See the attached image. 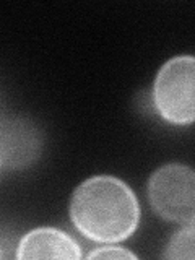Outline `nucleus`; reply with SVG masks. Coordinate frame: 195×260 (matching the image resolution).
<instances>
[{
  "label": "nucleus",
  "instance_id": "1",
  "mask_svg": "<svg viewBox=\"0 0 195 260\" xmlns=\"http://www.w3.org/2000/svg\"><path fill=\"white\" fill-rule=\"evenodd\" d=\"M69 216L83 238L108 244L122 242L140 223V202L130 185L109 174L88 177L73 190Z\"/></svg>",
  "mask_w": 195,
  "mask_h": 260
},
{
  "label": "nucleus",
  "instance_id": "2",
  "mask_svg": "<svg viewBox=\"0 0 195 260\" xmlns=\"http://www.w3.org/2000/svg\"><path fill=\"white\" fill-rule=\"evenodd\" d=\"M153 108L173 125H190L195 119V59L174 55L161 65L153 81Z\"/></svg>",
  "mask_w": 195,
  "mask_h": 260
},
{
  "label": "nucleus",
  "instance_id": "3",
  "mask_svg": "<svg viewBox=\"0 0 195 260\" xmlns=\"http://www.w3.org/2000/svg\"><path fill=\"white\" fill-rule=\"evenodd\" d=\"M146 195L159 218L176 224L195 221V173L182 162L158 168L148 179Z\"/></svg>",
  "mask_w": 195,
  "mask_h": 260
},
{
  "label": "nucleus",
  "instance_id": "4",
  "mask_svg": "<svg viewBox=\"0 0 195 260\" xmlns=\"http://www.w3.org/2000/svg\"><path fill=\"white\" fill-rule=\"evenodd\" d=\"M15 257L18 260L32 258H60V260H80V242L69 233L52 226H39L23 236L16 247Z\"/></svg>",
  "mask_w": 195,
  "mask_h": 260
},
{
  "label": "nucleus",
  "instance_id": "5",
  "mask_svg": "<svg viewBox=\"0 0 195 260\" xmlns=\"http://www.w3.org/2000/svg\"><path fill=\"white\" fill-rule=\"evenodd\" d=\"M41 151V137L28 120L13 119L0 124V162L5 168L29 166Z\"/></svg>",
  "mask_w": 195,
  "mask_h": 260
},
{
  "label": "nucleus",
  "instance_id": "6",
  "mask_svg": "<svg viewBox=\"0 0 195 260\" xmlns=\"http://www.w3.org/2000/svg\"><path fill=\"white\" fill-rule=\"evenodd\" d=\"M193 223L184 224L181 230L176 231L171 239L168 241L162 257L169 260H193L195 250H193Z\"/></svg>",
  "mask_w": 195,
  "mask_h": 260
},
{
  "label": "nucleus",
  "instance_id": "7",
  "mask_svg": "<svg viewBox=\"0 0 195 260\" xmlns=\"http://www.w3.org/2000/svg\"><path fill=\"white\" fill-rule=\"evenodd\" d=\"M86 258L89 260H137L138 255L134 254L130 249L119 246L117 242H108L93 249L86 255Z\"/></svg>",
  "mask_w": 195,
  "mask_h": 260
},
{
  "label": "nucleus",
  "instance_id": "8",
  "mask_svg": "<svg viewBox=\"0 0 195 260\" xmlns=\"http://www.w3.org/2000/svg\"><path fill=\"white\" fill-rule=\"evenodd\" d=\"M4 257V250H2V246H0V258Z\"/></svg>",
  "mask_w": 195,
  "mask_h": 260
},
{
  "label": "nucleus",
  "instance_id": "9",
  "mask_svg": "<svg viewBox=\"0 0 195 260\" xmlns=\"http://www.w3.org/2000/svg\"><path fill=\"white\" fill-rule=\"evenodd\" d=\"M0 166H2V162H0Z\"/></svg>",
  "mask_w": 195,
  "mask_h": 260
}]
</instances>
